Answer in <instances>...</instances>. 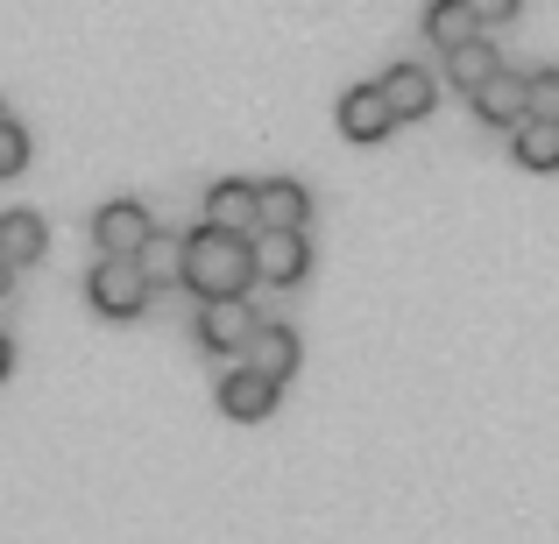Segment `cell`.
<instances>
[{
    "mask_svg": "<svg viewBox=\"0 0 559 544\" xmlns=\"http://www.w3.org/2000/svg\"><path fill=\"white\" fill-rule=\"evenodd\" d=\"M178 283L199 290V298H248V283H255V241H248V233H227V227L185 233Z\"/></svg>",
    "mask_w": 559,
    "mask_h": 544,
    "instance_id": "obj_1",
    "label": "cell"
},
{
    "mask_svg": "<svg viewBox=\"0 0 559 544\" xmlns=\"http://www.w3.org/2000/svg\"><path fill=\"white\" fill-rule=\"evenodd\" d=\"M85 298H93L99 318H142L156 298V283L142 276V262H121V255H99L93 276H85Z\"/></svg>",
    "mask_w": 559,
    "mask_h": 544,
    "instance_id": "obj_2",
    "label": "cell"
},
{
    "mask_svg": "<svg viewBox=\"0 0 559 544\" xmlns=\"http://www.w3.org/2000/svg\"><path fill=\"white\" fill-rule=\"evenodd\" d=\"M255 326H262V312L248 298H199V340L213 354H248Z\"/></svg>",
    "mask_w": 559,
    "mask_h": 544,
    "instance_id": "obj_3",
    "label": "cell"
},
{
    "mask_svg": "<svg viewBox=\"0 0 559 544\" xmlns=\"http://www.w3.org/2000/svg\"><path fill=\"white\" fill-rule=\"evenodd\" d=\"M248 241H255V283H276V290L305 283V269H312V247H305V233H270V227H255Z\"/></svg>",
    "mask_w": 559,
    "mask_h": 544,
    "instance_id": "obj_4",
    "label": "cell"
},
{
    "mask_svg": "<svg viewBox=\"0 0 559 544\" xmlns=\"http://www.w3.org/2000/svg\"><path fill=\"white\" fill-rule=\"evenodd\" d=\"M150 233H156V219L142 213L135 198H114V205H99V213H93V241H99V255H121V262H135Z\"/></svg>",
    "mask_w": 559,
    "mask_h": 544,
    "instance_id": "obj_5",
    "label": "cell"
},
{
    "mask_svg": "<svg viewBox=\"0 0 559 544\" xmlns=\"http://www.w3.org/2000/svg\"><path fill=\"white\" fill-rule=\"evenodd\" d=\"M305 219H312V191H305L298 178L255 184V227H270V233H305Z\"/></svg>",
    "mask_w": 559,
    "mask_h": 544,
    "instance_id": "obj_6",
    "label": "cell"
},
{
    "mask_svg": "<svg viewBox=\"0 0 559 544\" xmlns=\"http://www.w3.org/2000/svg\"><path fill=\"white\" fill-rule=\"evenodd\" d=\"M276 389H284V382H270L262 367H227V375H219V410L241 418V424H255V418L276 410Z\"/></svg>",
    "mask_w": 559,
    "mask_h": 544,
    "instance_id": "obj_7",
    "label": "cell"
},
{
    "mask_svg": "<svg viewBox=\"0 0 559 544\" xmlns=\"http://www.w3.org/2000/svg\"><path fill=\"white\" fill-rule=\"evenodd\" d=\"M382 99H390V113L396 121H425V113L439 107V78L425 64H396V71H382Z\"/></svg>",
    "mask_w": 559,
    "mask_h": 544,
    "instance_id": "obj_8",
    "label": "cell"
},
{
    "mask_svg": "<svg viewBox=\"0 0 559 544\" xmlns=\"http://www.w3.org/2000/svg\"><path fill=\"white\" fill-rule=\"evenodd\" d=\"M396 128L390 99H382V85H355V93H341V135L347 142H382Z\"/></svg>",
    "mask_w": 559,
    "mask_h": 544,
    "instance_id": "obj_9",
    "label": "cell"
},
{
    "mask_svg": "<svg viewBox=\"0 0 559 544\" xmlns=\"http://www.w3.org/2000/svg\"><path fill=\"white\" fill-rule=\"evenodd\" d=\"M205 227L255 233V184H248V178H219L213 191H205Z\"/></svg>",
    "mask_w": 559,
    "mask_h": 544,
    "instance_id": "obj_10",
    "label": "cell"
},
{
    "mask_svg": "<svg viewBox=\"0 0 559 544\" xmlns=\"http://www.w3.org/2000/svg\"><path fill=\"white\" fill-rule=\"evenodd\" d=\"M467 99H475V113L489 128H518L524 121V78H510V71H489Z\"/></svg>",
    "mask_w": 559,
    "mask_h": 544,
    "instance_id": "obj_11",
    "label": "cell"
},
{
    "mask_svg": "<svg viewBox=\"0 0 559 544\" xmlns=\"http://www.w3.org/2000/svg\"><path fill=\"white\" fill-rule=\"evenodd\" d=\"M43 247H50V227H43L36 213H0V262H8V269L43 262Z\"/></svg>",
    "mask_w": 559,
    "mask_h": 544,
    "instance_id": "obj_12",
    "label": "cell"
},
{
    "mask_svg": "<svg viewBox=\"0 0 559 544\" xmlns=\"http://www.w3.org/2000/svg\"><path fill=\"white\" fill-rule=\"evenodd\" d=\"M248 367H262L270 382H290V375H298V333H290V326H255V340H248Z\"/></svg>",
    "mask_w": 559,
    "mask_h": 544,
    "instance_id": "obj_13",
    "label": "cell"
},
{
    "mask_svg": "<svg viewBox=\"0 0 559 544\" xmlns=\"http://www.w3.org/2000/svg\"><path fill=\"white\" fill-rule=\"evenodd\" d=\"M425 36H432L439 50H453V43L481 36V22L467 14V0H432V8H425Z\"/></svg>",
    "mask_w": 559,
    "mask_h": 544,
    "instance_id": "obj_14",
    "label": "cell"
},
{
    "mask_svg": "<svg viewBox=\"0 0 559 544\" xmlns=\"http://www.w3.org/2000/svg\"><path fill=\"white\" fill-rule=\"evenodd\" d=\"M489 71H503V64H496V50L481 36H467V43H453V50H447V78L461 85V93H475Z\"/></svg>",
    "mask_w": 559,
    "mask_h": 544,
    "instance_id": "obj_15",
    "label": "cell"
},
{
    "mask_svg": "<svg viewBox=\"0 0 559 544\" xmlns=\"http://www.w3.org/2000/svg\"><path fill=\"white\" fill-rule=\"evenodd\" d=\"M142 276H150V283L156 290H164V283H178V262H185V241H178V233H164V227H156L150 233V241H142Z\"/></svg>",
    "mask_w": 559,
    "mask_h": 544,
    "instance_id": "obj_16",
    "label": "cell"
},
{
    "mask_svg": "<svg viewBox=\"0 0 559 544\" xmlns=\"http://www.w3.org/2000/svg\"><path fill=\"white\" fill-rule=\"evenodd\" d=\"M518 164L524 170H559V128L552 121H518Z\"/></svg>",
    "mask_w": 559,
    "mask_h": 544,
    "instance_id": "obj_17",
    "label": "cell"
},
{
    "mask_svg": "<svg viewBox=\"0 0 559 544\" xmlns=\"http://www.w3.org/2000/svg\"><path fill=\"white\" fill-rule=\"evenodd\" d=\"M524 121H552V128H559V71L524 78Z\"/></svg>",
    "mask_w": 559,
    "mask_h": 544,
    "instance_id": "obj_18",
    "label": "cell"
},
{
    "mask_svg": "<svg viewBox=\"0 0 559 544\" xmlns=\"http://www.w3.org/2000/svg\"><path fill=\"white\" fill-rule=\"evenodd\" d=\"M22 164H28V128H14L0 113V178H22Z\"/></svg>",
    "mask_w": 559,
    "mask_h": 544,
    "instance_id": "obj_19",
    "label": "cell"
},
{
    "mask_svg": "<svg viewBox=\"0 0 559 544\" xmlns=\"http://www.w3.org/2000/svg\"><path fill=\"white\" fill-rule=\"evenodd\" d=\"M518 8H524V0H467V14H475V22H496V28L518 22Z\"/></svg>",
    "mask_w": 559,
    "mask_h": 544,
    "instance_id": "obj_20",
    "label": "cell"
},
{
    "mask_svg": "<svg viewBox=\"0 0 559 544\" xmlns=\"http://www.w3.org/2000/svg\"><path fill=\"white\" fill-rule=\"evenodd\" d=\"M8 367H14V347H8V333H0V382H8Z\"/></svg>",
    "mask_w": 559,
    "mask_h": 544,
    "instance_id": "obj_21",
    "label": "cell"
},
{
    "mask_svg": "<svg viewBox=\"0 0 559 544\" xmlns=\"http://www.w3.org/2000/svg\"><path fill=\"white\" fill-rule=\"evenodd\" d=\"M8 283H14V269H8V262H0V298H8Z\"/></svg>",
    "mask_w": 559,
    "mask_h": 544,
    "instance_id": "obj_22",
    "label": "cell"
}]
</instances>
